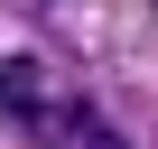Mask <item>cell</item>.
Returning a JSON list of instances; mask_svg holds the SVG:
<instances>
[{
  "label": "cell",
  "instance_id": "1",
  "mask_svg": "<svg viewBox=\"0 0 158 149\" xmlns=\"http://www.w3.org/2000/svg\"><path fill=\"white\" fill-rule=\"evenodd\" d=\"M0 112H19V121H47V84H37V65L0 56Z\"/></svg>",
  "mask_w": 158,
  "mask_h": 149
}]
</instances>
